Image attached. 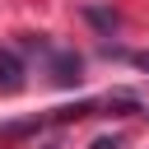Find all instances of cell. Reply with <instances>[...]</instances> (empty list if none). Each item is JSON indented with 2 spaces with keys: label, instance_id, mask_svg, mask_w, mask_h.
I'll return each instance as SVG.
<instances>
[{
  "label": "cell",
  "instance_id": "1",
  "mask_svg": "<svg viewBox=\"0 0 149 149\" xmlns=\"http://www.w3.org/2000/svg\"><path fill=\"white\" fill-rule=\"evenodd\" d=\"M79 70H84V61H79L74 51H51V79H56L61 88H74V84H79Z\"/></svg>",
  "mask_w": 149,
  "mask_h": 149
},
{
  "label": "cell",
  "instance_id": "2",
  "mask_svg": "<svg viewBox=\"0 0 149 149\" xmlns=\"http://www.w3.org/2000/svg\"><path fill=\"white\" fill-rule=\"evenodd\" d=\"M19 88H23V61L0 47V93H19Z\"/></svg>",
  "mask_w": 149,
  "mask_h": 149
},
{
  "label": "cell",
  "instance_id": "3",
  "mask_svg": "<svg viewBox=\"0 0 149 149\" xmlns=\"http://www.w3.org/2000/svg\"><path fill=\"white\" fill-rule=\"evenodd\" d=\"M84 19H88V23L98 28V33H107V37H112V33L121 28V19H116L112 9H98V5H88V9H84Z\"/></svg>",
  "mask_w": 149,
  "mask_h": 149
},
{
  "label": "cell",
  "instance_id": "4",
  "mask_svg": "<svg viewBox=\"0 0 149 149\" xmlns=\"http://www.w3.org/2000/svg\"><path fill=\"white\" fill-rule=\"evenodd\" d=\"M93 149H121V140L116 135H102V140H93Z\"/></svg>",
  "mask_w": 149,
  "mask_h": 149
},
{
  "label": "cell",
  "instance_id": "5",
  "mask_svg": "<svg viewBox=\"0 0 149 149\" xmlns=\"http://www.w3.org/2000/svg\"><path fill=\"white\" fill-rule=\"evenodd\" d=\"M130 61H135V65H140V70H144V74H149V51H135V56H130Z\"/></svg>",
  "mask_w": 149,
  "mask_h": 149
}]
</instances>
